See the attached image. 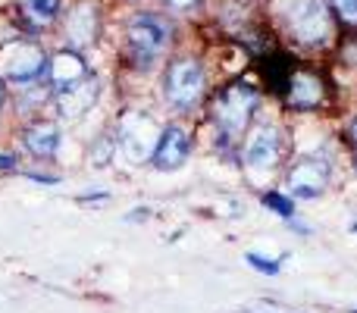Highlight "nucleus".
Returning <instances> with one entry per match:
<instances>
[{
	"instance_id": "obj_1",
	"label": "nucleus",
	"mask_w": 357,
	"mask_h": 313,
	"mask_svg": "<svg viewBox=\"0 0 357 313\" xmlns=\"http://www.w3.org/2000/svg\"><path fill=\"white\" fill-rule=\"evenodd\" d=\"M160 125L148 116V113H129L119 125V144H123V154L135 163L154 157L157 142H160Z\"/></svg>"
},
{
	"instance_id": "obj_2",
	"label": "nucleus",
	"mask_w": 357,
	"mask_h": 313,
	"mask_svg": "<svg viewBox=\"0 0 357 313\" xmlns=\"http://www.w3.org/2000/svg\"><path fill=\"white\" fill-rule=\"evenodd\" d=\"M257 104V91L251 85H232L222 91V98L216 100V123L222 132L229 135H238L241 129L251 119V110Z\"/></svg>"
},
{
	"instance_id": "obj_3",
	"label": "nucleus",
	"mask_w": 357,
	"mask_h": 313,
	"mask_svg": "<svg viewBox=\"0 0 357 313\" xmlns=\"http://www.w3.org/2000/svg\"><path fill=\"white\" fill-rule=\"evenodd\" d=\"M204 91V69L195 60H178L167 72V98L176 107H191Z\"/></svg>"
},
{
	"instance_id": "obj_4",
	"label": "nucleus",
	"mask_w": 357,
	"mask_h": 313,
	"mask_svg": "<svg viewBox=\"0 0 357 313\" xmlns=\"http://www.w3.org/2000/svg\"><path fill=\"white\" fill-rule=\"evenodd\" d=\"M0 66H3L10 82H31L44 69V54L38 44L29 41H10L0 50Z\"/></svg>"
},
{
	"instance_id": "obj_5",
	"label": "nucleus",
	"mask_w": 357,
	"mask_h": 313,
	"mask_svg": "<svg viewBox=\"0 0 357 313\" xmlns=\"http://www.w3.org/2000/svg\"><path fill=\"white\" fill-rule=\"evenodd\" d=\"M289 22L301 41H323L329 31L326 6L320 0H291L289 3Z\"/></svg>"
},
{
	"instance_id": "obj_6",
	"label": "nucleus",
	"mask_w": 357,
	"mask_h": 313,
	"mask_svg": "<svg viewBox=\"0 0 357 313\" xmlns=\"http://www.w3.org/2000/svg\"><path fill=\"white\" fill-rule=\"evenodd\" d=\"M169 41V25L157 16H138L129 25V44L142 60H154Z\"/></svg>"
},
{
	"instance_id": "obj_7",
	"label": "nucleus",
	"mask_w": 357,
	"mask_h": 313,
	"mask_svg": "<svg viewBox=\"0 0 357 313\" xmlns=\"http://www.w3.org/2000/svg\"><path fill=\"white\" fill-rule=\"evenodd\" d=\"M329 182V166L323 160H301L295 163V169L289 172V194L310 201V197H320L323 188Z\"/></svg>"
},
{
	"instance_id": "obj_8",
	"label": "nucleus",
	"mask_w": 357,
	"mask_h": 313,
	"mask_svg": "<svg viewBox=\"0 0 357 313\" xmlns=\"http://www.w3.org/2000/svg\"><path fill=\"white\" fill-rule=\"evenodd\" d=\"M188 132L178 129V125H167V129L160 132V142H157V151H154V166L160 172H173L178 166L188 160Z\"/></svg>"
},
{
	"instance_id": "obj_9",
	"label": "nucleus",
	"mask_w": 357,
	"mask_h": 313,
	"mask_svg": "<svg viewBox=\"0 0 357 313\" xmlns=\"http://www.w3.org/2000/svg\"><path fill=\"white\" fill-rule=\"evenodd\" d=\"M279 160V135L273 125H260L254 129V135L248 138L245 144V163L251 166L254 172H266L273 169Z\"/></svg>"
},
{
	"instance_id": "obj_10",
	"label": "nucleus",
	"mask_w": 357,
	"mask_h": 313,
	"mask_svg": "<svg viewBox=\"0 0 357 313\" xmlns=\"http://www.w3.org/2000/svg\"><path fill=\"white\" fill-rule=\"evenodd\" d=\"M94 98H98V82L94 79H82L79 85L66 88V91H60V98H56V107H60V113L66 119H79L82 113L88 110V107L94 104Z\"/></svg>"
},
{
	"instance_id": "obj_11",
	"label": "nucleus",
	"mask_w": 357,
	"mask_h": 313,
	"mask_svg": "<svg viewBox=\"0 0 357 313\" xmlns=\"http://www.w3.org/2000/svg\"><path fill=\"white\" fill-rule=\"evenodd\" d=\"M85 60H82L79 54H73V50H60V54L54 56V63H50V79H54V85L60 88V91H66V88L79 85L82 79H85Z\"/></svg>"
},
{
	"instance_id": "obj_12",
	"label": "nucleus",
	"mask_w": 357,
	"mask_h": 313,
	"mask_svg": "<svg viewBox=\"0 0 357 313\" xmlns=\"http://www.w3.org/2000/svg\"><path fill=\"white\" fill-rule=\"evenodd\" d=\"M60 125L56 123H35L25 129L22 142L25 148H29V154L35 157H54L56 151H60Z\"/></svg>"
},
{
	"instance_id": "obj_13",
	"label": "nucleus",
	"mask_w": 357,
	"mask_h": 313,
	"mask_svg": "<svg viewBox=\"0 0 357 313\" xmlns=\"http://www.w3.org/2000/svg\"><path fill=\"white\" fill-rule=\"evenodd\" d=\"M94 29H98V16H94V6L91 3H79L73 13H69V22L66 31L75 44H88L94 38Z\"/></svg>"
},
{
	"instance_id": "obj_14",
	"label": "nucleus",
	"mask_w": 357,
	"mask_h": 313,
	"mask_svg": "<svg viewBox=\"0 0 357 313\" xmlns=\"http://www.w3.org/2000/svg\"><path fill=\"white\" fill-rule=\"evenodd\" d=\"M22 13L31 25H50L60 16V0H22Z\"/></svg>"
},
{
	"instance_id": "obj_15",
	"label": "nucleus",
	"mask_w": 357,
	"mask_h": 313,
	"mask_svg": "<svg viewBox=\"0 0 357 313\" xmlns=\"http://www.w3.org/2000/svg\"><path fill=\"white\" fill-rule=\"evenodd\" d=\"M320 100V82L310 79V75H295L291 79V104L310 107Z\"/></svg>"
},
{
	"instance_id": "obj_16",
	"label": "nucleus",
	"mask_w": 357,
	"mask_h": 313,
	"mask_svg": "<svg viewBox=\"0 0 357 313\" xmlns=\"http://www.w3.org/2000/svg\"><path fill=\"white\" fill-rule=\"evenodd\" d=\"M110 157H113V138H100V142L91 148V163L100 169V166L110 163Z\"/></svg>"
},
{
	"instance_id": "obj_17",
	"label": "nucleus",
	"mask_w": 357,
	"mask_h": 313,
	"mask_svg": "<svg viewBox=\"0 0 357 313\" xmlns=\"http://www.w3.org/2000/svg\"><path fill=\"white\" fill-rule=\"evenodd\" d=\"M333 6L345 22H357V0H333Z\"/></svg>"
},
{
	"instance_id": "obj_18",
	"label": "nucleus",
	"mask_w": 357,
	"mask_h": 313,
	"mask_svg": "<svg viewBox=\"0 0 357 313\" xmlns=\"http://www.w3.org/2000/svg\"><path fill=\"white\" fill-rule=\"evenodd\" d=\"M248 264H251L254 270H260V273H279V266L273 264V260H264L260 254H248Z\"/></svg>"
},
{
	"instance_id": "obj_19",
	"label": "nucleus",
	"mask_w": 357,
	"mask_h": 313,
	"mask_svg": "<svg viewBox=\"0 0 357 313\" xmlns=\"http://www.w3.org/2000/svg\"><path fill=\"white\" fill-rule=\"evenodd\" d=\"M264 204H266V207H276L282 216H289V213H291V204L285 201V197H279V194H266V197H264Z\"/></svg>"
},
{
	"instance_id": "obj_20",
	"label": "nucleus",
	"mask_w": 357,
	"mask_h": 313,
	"mask_svg": "<svg viewBox=\"0 0 357 313\" xmlns=\"http://www.w3.org/2000/svg\"><path fill=\"white\" fill-rule=\"evenodd\" d=\"M241 313H291V310H282V307H276V304H251V307Z\"/></svg>"
},
{
	"instance_id": "obj_21",
	"label": "nucleus",
	"mask_w": 357,
	"mask_h": 313,
	"mask_svg": "<svg viewBox=\"0 0 357 313\" xmlns=\"http://www.w3.org/2000/svg\"><path fill=\"white\" fill-rule=\"evenodd\" d=\"M6 169H16V157L13 154H0V172H6Z\"/></svg>"
},
{
	"instance_id": "obj_22",
	"label": "nucleus",
	"mask_w": 357,
	"mask_h": 313,
	"mask_svg": "<svg viewBox=\"0 0 357 313\" xmlns=\"http://www.w3.org/2000/svg\"><path fill=\"white\" fill-rule=\"evenodd\" d=\"M173 6H188V3H195V0H169Z\"/></svg>"
},
{
	"instance_id": "obj_23",
	"label": "nucleus",
	"mask_w": 357,
	"mask_h": 313,
	"mask_svg": "<svg viewBox=\"0 0 357 313\" xmlns=\"http://www.w3.org/2000/svg\"><path fill=\"white\" fill-rule=\"evenodd\" d=\"M3 100H6V88H3V82H0V107H3Z\"/></svg>"
},
{
	"instance_id": "obj_24",
	"label": "nucleus",
	"mask_w": 357,
	"mask_h": 313,
	"mask_svg": "<svg viewBox=\"0 0 357 313\" xmlns=\"http://www.w3.org/2000/svg\"><path fill=\"white\" fill-rule=\"evenodd\" d=\"M351 135H354V142H357V119H354V125H351Z\"/></svg>"
}]
</instances>
